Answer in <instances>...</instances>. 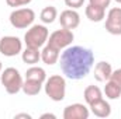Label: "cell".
I'll use <instances>...</instances> for the list:
<instances>
[{
	"label": "cell",
	"mask_w": 121,
	"mask_h": 119,
	"mask_svg": "<svg viewBox=\"0 0 121 119\" xmlns=\"http://www.w3.org/2000/svg\"><path fill=\"white\" fill-rule=\"evenodd\" d=\"M10 24L17 28V30H24L32 25L34 20H35V13L34 10H31L28 7L24 8H16L14 11H11L10 14Z\"/></svg>",
	"instance_id": "cell-5"
},
{
	"label": "cell",
	"mask_w": 121,
	"mask_h": 119,
	"mask_svg": "<svg viewBox=\"0 0 121 119\" xmlns=\"http://www.w3.org/2000/svg\"><path fill=\"white\" fill-rule=\"evenodd\" d=\"M44 90H45V94L49 97V99L55 102L63 101L66 95V80L60 74H54L45 80Z\"/></svg>",
	"instance_id": "cell-3"
},
{
	"label": "cell",
	"mask_w": 121,
	"mask_h": 119,
	"mask_svg": "<svg viewBox=\"0 0 121 119\" xmlns=\"http://www.w3.org/2000/svg\"><path fill=\"white\" fill-rule=\"evenodd\" d=\"M83 97L87 105H91L93 102L99 101L103 98V91L99 88L97 86H87L83 91Z\"/></svg>",
	"instance_id": "cell-16"
},
{
	"label": "cell",
	"mask_w": 121,
	"mask_h": 119,
	"mask_svg": "<svg viewBox=\"0 0 121 119\" xmlns=\"http://www.w3.org/2000/svg\"><path fill=\"white\" fill-rule=\"evenodd\" d=\"M104 94L108 99H118L121 97V87L113 80H108L104 86Z\"/></svg>",
	"instance_id": "cell-18"
},
{
	"label": "cell",
	"mask_w": 121,
	"mask_h": 119,
	"mask_svg": "<svg viewBox=\"0 0 121 119\" xmlns=\"http://www.w3.org/2000/svg\"><path fill=\"white\" fill-rule=\"evenodd\" d=\"M89 3L94 4V6H99V7H103V8H107V7H110L111 0H89Z\"/></svg>",
	"instance_id": "cell-24"
},
{
	"label": "cell",
	"mask_w": 121,
	"mask_h": 119,
	"mask_svg": "<svg viewBox=\"0 0 121 119\" xmlns=\"http://www.w3.org/2000/svg\"><path fill=\"white\" fill-rule=\"evenodd\" d=\"M39 18L44 24H52L56 18H58V10L54 7V6H48L45 7L41 14H39Z\"/></svg>",
	"instance_id": "cell-19"
},
{
	"label": "cell",
	"mask_w": 121,
	"mask_h": 119,
	"mask_svg": "<svg viewBox=\"0 0 121 119\" xmlns=\"http://www.w3.org/2000/svg\"><path fill=\"white\" fill-rule=\"evenodd\" d=\"M0 81L9 94H17L23 90V76L16 67H7L0 73Z\"/></svg>",
	"instance_id": "cell-2"
},
{
	"label": "cell",
	"mask_w": 121,
	"mask_h": 119,
	"mask_svg": "<svg viewBox=\"0 0 121 119\" xmlns=\"http://www.w3.org/2000/svg\"><path fill=\"white\" fill-rule=\"evenodd\" d=\"M26 80H34V81H39V83H45L47 80V73L42 67L38 66H32L26 71Z\"/></svg>",
	"instance_id": "cell-17"
},
{
	"label": "cell",
	"mask_w": 121,
	"mask_h": 119,
	"mask_svg": "<svg viewBox=\"0 0 121 119\" xmlns=\"http://www.w3.org/2000/svg\"><path fill=\"white\" fill-rule=\"evenodd\" d=\"M110 80H113L114 83H117V84L121 87V67L120 69H117V70H113Z\"/></svg>",
	"instance_id": "cell-23"
},
{
	"label": "cell",
	"mask_w": 121,
	"mask_h": 119,
	"mask_svg": "<svg viewBox=\"0 0 121 119\" xmlns=\"http://www.w3.org/2000/svg\"><path fill=\"white\" fill-rule=\"evenodd\" d=\"M85 13H86V17L90 21H93V23H100L106 17V8L99 7V6H94V4H90V3L86 7Z\"/></svg>",
	"instance_id": "cell-14"
},
{
	"label": "cell",
	"mask_w": 121,
	"mask_h": 119,
	"mask_svg": "<svg viewBox=\"0 0 121 119\" xmlns=\"http://www.w3.org/2000/svg\"><path fill=\"white\" fill-rule=\"evenodd\" d=\"M32 0H6V3L10 7H21V6H27L30 4Z\"/></svg>",
	"instance_id": "cell-21"
},
{
	"label": "cell",
	"mask_w": 121,
	"mask_h": 119,
	"mask_svg": "<svg viewBox=\"0 0 121 119\" xmlns=\"http://www.w3.org/2000/svg\"><path fill=\"white\" fill-rule=\"evenodd\" d=\"M1 70H3V64H1V62H0V73H1Z\"/></svg>",
	"instance_id": "cell-27"
},
{
	"label": "cell",
	"mask_w": 121,
	"mask_h": 119,
	"mask_svg": "<svg viewBox=\"0 0 121 119\" xmlns=\"http://www.w3.org/2000/svg\"><path fill=\"white\" fill-rule=\"evenodd\" d=\"M89 108H90L91 114L97 118H108L111 115V105L103 98L89 105Z\"/></svg>",
	"instance_id": "cell-12"
},
{
	"label": "cell",
	"mask_w": 121,
	"mask_h": 119,
	"mask_svg": "<svg viewBox=\"0 0 121 119\" xmlns=\"http://www.w3.org/2000/svg\"><path fill=\"white\" fill-rule=\"evenodd\" d=\"M48 36H49V31H48V28L45 25H42V24L31 25L30 30H27L26 35H24L26 46L39 49V48H42L47 44Z\"/></svg>",
	"instance_id": "cell-4"
},
{
	"label": "cell",
	"mask_w": 121,
	"mask_h": 119,
	"mask_svg": "<svg viewBox=\"0 0 121 119\" xmlns=\"http://www.w3.org/2000/svg\"><path fill=\"white\" fill-rule=\"evenodd\" d=\"M113 73V67L108 62H99L94 66V79L99 83H106L110 80Z\"/></svg>",
	"instance_id": "cell-11"
},
{
	"label": "cell",
	"mask_w": 121,
	"mask_h": 119,
	"mask_svg": "<svg viewBox=\"0 0 121 119\" xmlns=\"http://www.w3.org/2000/svg\"><path fill=\"white\" fill-rule=\"evenodd\" d=\"M62 73L70 80H82L90 73L94 64V53L89 48L68 46L59 56Z\"/></svg>",
	"instance_id": "cell-1"
},
{
	"label": "cell",
	"mask_w": 121,
	"mask_h": 119,
	"mask_svg": "<svg viewBox=\"0 0 121 119\" xmlns=\"http://www.w3.org/2000/svg\"><path fill=\"white\" fill-rule=\"evenodd\" d=\"M21 59H23L24 63L34 66L35 63H38V62L41 60V51L37 49V48H30V46H27V48L21 52Z\"/></svg>",
	"instance_id": "cell-15"
},
{
	"label": "cell",
	"mask_w": 121,
	"mask_h": 119,
	"mask_svg": "<svg viewBox=\"0 0 121 119\" xmlns=\"http://www.w3.org/2000/svg\"><path fill=\"white\" fill-rule=\"evenodd\" d=\"M21 52H23V42L20 41V38L13 36V35L0 38V53L1 55L7 58H13Z\"/></svg>",
	"instance_id": "cell-7"
},
{
	"label": "cell",
	"mask_w": 121,
	"mask_h": 119,
	"mask_svg": "<svg viewBox=\"0 0 121 119\" xmlns=\"http://www.w3.org/2000/svg\"><path fill=\"white\" fill-rule=\"evenodd\" d=\"M90 111L83 104H72L63 109V119H87Z\"/></svg>",
	"instance_id": "cell-10"
},
{
	"label": "cell",
	"mask_w": 121,
	"mask_h": 119,
	"mask_svg": "<svg viewBox=\"0 0 121 119\" xmlns=\"http://www.w3.org/2000/svg\"><path fill=\"white\" fill-rule=\"evenodd\" d=\"M41 88H42V83H39V81L24 80V83H23V91H24V94L31 95V97L38 95L39 91H41Z\"/></svg>",
	"instance_id": "cell-20"
},
{
	"label": "cell",
	"mask_w": 121,
	"mask_h": 119,
	"mask_svg": "<svg viewBox=\"0 0 121 119\" xmlns=\"http://www.w3.org/2000/svg\"><path fill=\"white\" fill-rule=\"evenodd\" d=\"M75 39V35H73V31L72 30H66V28H62V30H56L54 31L49 36H48V41L47 44L59 49V51H63L66 49L68 46L72 45Z\"/></svg>",
	"instance_id": "cell-6"
},
{
	"label": "cell",
	"mask_w": 121,
	"mask_h": 119,
	"mask_svg": "<svg viewBox=\"0 0 121 119\" xmlns=\"http://www.w3.org/2000/svg\"><path fill=\"white\" fill-rule=\"evenodd\" d=\"M59 52H60L59 49H56V48H54V46L45 44L44 48H42V51H41V60H42L45 64L52 66V64H55V63L59 60V56H60Z\"/></svg>",
	"instance_id": "cell-13"
},
{
	"label": "cell",
	"mask_w": 121,
	"mask_h": 119,
	"mask_svg": "<svg viewBox=\"0 0 121 119\" xmlns=\"http://www.w3.org/2000/svg\"><path fill=\"white\" fill-rule=\"evenodd\" d=\"M59 23L62 25V28L73 31L75 28H78L79 24H80V16H79V13L75 8L63 10L59 16Z\"/></svg>",
	"instance_id": "cell-9"
},
{
	"label": "cell",
	"mask_w": 121,
	"mask_h": 119,
	"mask_svg": "<svg viewBox=\"0 0 121 119\" xmlns=\"http://www.w3.org/2000/svg\"><path fill=\"white\" fill-rule=\"evenodd\" d=\"M106 31L111 35H121V7H113L107 13Z\"/></svg>",
	"instance_id": "cell-8"
},
{
	"label": "cell",
	"mask_w": 121,
	"mask_h": 119,
	"mask_svg": "<svg viewBox=\"0 0 121 119\" xmlns=\"http://www.w3.org/2000/svg\"><path fill=\"white\" fill-rule=\"evenodd\" d=\"M83 3H85V0H65V4L68 7H70V8H75V10L82 7Z\"/></svg>",
	"instance_id": "cell-22"
},
{
	"label": "cell",
	"mask_w": 121,
	"mask_h": 119,
	"mask_svg": "<svg viewBox=\"0 0 121 119\" xmlns=\"http://www.w3.org/2000/svg\"><path fill=\"white\" fill-rule=\"evenodd\" d=\"M16 119H20V118H26V119H31V115L30 114H17L16 116H14Z\"/></svg>",
	"instance_id": "cell-25"
},
{
	"label": "cell",
	"mask_w": 121,
	"mask_h": 119,
	"mask_svg": "<svg viewBox=\"0 0 121 119\" xmlns=\"http://www.w3.org/2000/svg\"><path fill=\"white\" fill-rule=\"evenodd\" d=\"M45 118H51V119H55V118H56V116H55L54 114H49V112H48V114H42V115H41V119H45Z\"/></svg>",
	"instance_id": "cell-26"
},
{
	"label": "cell",
	"mask_w": 121,
	"mask_h": 119,
	"mask_svg": "<svg viewBox=\"0 0 121 119\" xmlns=\"http://www.w3.org/2000/svg\"><path fill=\"white\" fill-rule=\"evenodd\" d=\"M114 1H117V3H120L121 4V0H114Z\"/></svg>",
	"instance_id": "cell-28"
}]
</instances>
